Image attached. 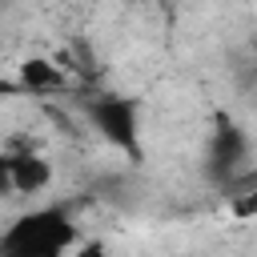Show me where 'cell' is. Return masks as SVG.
<instances>
[{"label":"cell","instance_id":"obj_1","mask_svg":"<svg viewBox=\"0 0 257 257\" xmlns=\"http://www.w3.org/2000/svg\"><path fill=\"white\" fill-rule=\"evenodd\" d=\"M76 241V225L64 209L44 205L20 213L0 233V257H64Z\"/></svg>","mask_w":257,"mask_h":257},{"label":"cell","instance_id":"obj_2","mask_svg":"<svg viewBox=\"0 0 257 257\" xmlns=\"http://www.w3.org/2000/svg\"><path fill=\"white\" fill-rule=\"evenodd\" d=\"M88 120L92 128L120 153H128V161H141V100L137 96H120V92H100L88 100Z\"/></svg>","mask_w":257,"mask_h":257},{"label":"cell","instance_id":"obj_3","mask_svg":"<svg viewBox=\"0 0 257 257\" xmlns=\"http://www.w3.org/2000/svg\"><path fill=\"white\" fill-rule=\"evenodd\" d=\"M245 157H249V137H245V128L233 124V120H221V124L213 128V137H209V153H205V169H209V177H217V181H233V177L241 173Z\"/></svg>","mask_w":257,"mask_h":257},{"label":"cell","instance_id":"obj_4","mask_svg":"<svg viewBox=\"0 0 257 257\" xmlns=\"http://www.w3.org/2000/svg\"><path fill=\"white\" fill-rule=\"evenodd\" d=\"M8 173H12V193H40L52 181V165L40 153H8Z\"/></svg>","mask_w":257,"mask_h":257},{"label":"cell","instance_id":"obj_5","mask_svg":"<svg viewBox=\"0 0 257 257\" xmlns=\"http://www.w3.org/2000/svg\"><path fill=\"white\" fill-rule=\"evenodd\" d=\"M60 80V72L48 64V60H28L24 64V84L28 88H48V84H56Z\"/></svg>","mask_w":257,"mask_h":257},{"label":"cell","instance_id":"obj_6","mask_svg":"<svg viewBox=\"0 0 257 257\" xmlns=\"http://www.w3.org/2000/svg\"><path fill=\"white\" fill-rule=\"evenodd\" d=\"M0 197H16L12 193V173H8V153H0Z\"/></svg>","mask_w":257,"mask_h":257},{"label":"cell","instance_id":"obj_7","mask_svg":"<svg viewBox=\"0 0 257 257\" xmlns=\"http://www.w3.org/2000/svg\"><path fill=\"white\" fill-rule=\"evenodd\" d=\"M72 257H112V253H108V245H100V241H84Z\"/></svg>","mask_w":257,"mask_h":257},{"label":"cell","instance_id":"obj_8","mask_svg":"<svg viewBox=\"0 0 257 257\" xmlns=\"http://www.w3.org/2000/svg\"><path fill=\"white\" fill-rule=\"evenodd\" d=\"M237 213H257V197H245V201H237Z\"/></svg>","mask_w":257,"mask_h":257}]
</instances>
